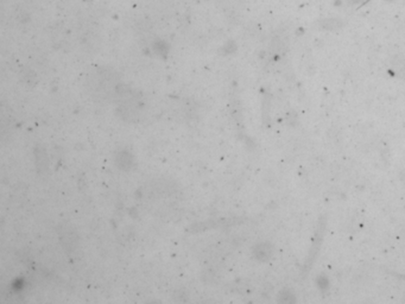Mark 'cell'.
<instances>
[{
  "label": "cell",
  "mask_w": 405,
  "mask_h": 304,
  "mask_svg": "<svg viewBox=\"0 0 405 304\" xmlns=\"http://www.w3.org/2000/svg\"><path fill=\"white\" fill-rule=\"evenodd\" d=\"M322 28H326V30H335V28H340L342 26L344 23L341 22V19L338 18H329V19H324V22L321 23Z\"/></svg>",
  "instance_id": "6da1fadb"
},
{
  "label": "cell",
  "mask_w": 405,
  "mask_h": 304,
  "mask_svg": "<svg viewBox=\"0 0 405 304\" xmlns=\"http://www.w3.org/2000/svg\"><path fill=\"white\" fill-rule=\"evenodd\" d=\"M365 2V0H348V2H350V4H353V5L359 4V2Z\"/></svg>",
  "instance_id": "7a4b0ae2"
}]
</instances>
